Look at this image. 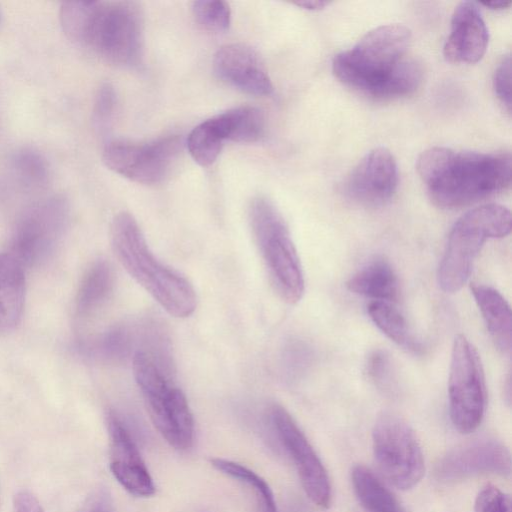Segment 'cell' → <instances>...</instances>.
I'll return each instance as SVG.
<instances>
[{
    "label": "cell",
    "mask_w": 512,
    "mask_h": 512,
    "mask_svg": "<svg viewBox=\"0 0 512 512\" xmlns=\"http://www.w3.org/2000/svg\"><path fill=\"white\" fill-rule=\"evenodd\" d=\"M347 289L372 301L394 302L399 296V281L391 264L382 257L367 262L346 283Z\"/></svg>",
    "instance_id": "obj_20"
},
{
    "label": "cell",
    "mask_w": 512,
    "mask_h": 512,
    "mask_svg": "<svg viewBox=\"0 0 512 512\" xmlns=\"http://www.w3.org/2000/svg\"><path fill=\"white\" fill-rule=\"evenodd\" d=\"M410 38V30L399 23L375 27L334 57L333 73L343 84L376 99L409 95L422 79L420 65L405 57Z\"/></svg>",
    "instance_id": "obj_1"
},
{
    "label": "cell",
    "mask_w": 512,
    "mask_h": 512,
    "mask_svg": "<svg viewBox=\"0 0 512 512\" xmlns=\"http://www.w3.org/2000/svg\"><path fill=\"white\" fill-rule=\"evenodd\" d=\"M15 512H44L38 499L30 492L20 491L14 498Z\"/></svg>",
    "instance_id": "obj_34"
},
{
    "label": "cell",
    "mask_w": 512,
    "mask_h": 512,
    "mask_svg": "<svg viewBox=\"0 0 512 512\" xmlns=\"http://www.w3.org/2000/svg\"><path fill=\"white\" fill-rule=\"evenodd\" d=\"M213 69L219 79L230 86L255 96L273 92L271 79L257 52L241 43L222 46L213 59Z\"/></svg>",
    "instance_id": "obj_16"
},
{
    "label": "cell",
    "mask_w": 512,
    "mask_h": 512,
    "mask_svg": "<svg viewBox=\"0 0 512 512\" xmlns=\"http://www.w3.org/2000/svg\"><path fill=\"white\" fill-rule=\"evenodd\" d=\"M25 298L24 266L9 252L0 254V332L21 319Z\"/></svg>",
    "instance_id": "obj_19"
},
{
    "label": "cell",
    "mask_w": 512,
    "mask_h": 512,
    "mask_svg": "<svg viewBox=\"0 0 512 512\" xmlns=\"http://www.w3.org/2000/svg\"><path fill=\"white\" fill-rule=\"evenodd\" d=\"M416 169L431 201L444 209L470 205L508 189L511 184L508 152L431 147L418 157Z\"/></svg>",
    "instance_id": "obj_3"
},
{
    "label": "cell",
    "mask_w": 512,
    "mask_h": 512,
    "mask_svg": "<svg viewBox=\"0 0 512 512\" xmlns=\"http://www.w3.org/2000/svg\"><path fill=\"white\" fill-rule=\"evenodd\" d=\"M295 5L307 9V10H320L323 9L326 5L329 4L327 1H318V0H304L294 2Z\"/></svg>",
    "instance_id": "obj_35"
},
{
    "label": "cell",
    "mask_w": 512,
    "mask_h": 512,
    "mask_svg": "<svg viewBox=\"0 0 512 512\" xmlns=\"http://www.w3.org/2000/svg\"><path fill=\"white\" fill-rule=\"evenodd\" d=\"M493 89L508 112L511 111V57L506 55L497 65L493 75Z\"/></svg>",
    "instance_id": "obj_32"
},
{
    "label": "cell",
    "mask_w": 512,
    "mask_h": 512,
    "mask_svg": "<svg viewBox=\"0 0 512 512\" xmlns=\"http://www.w3.org/2000/svg\"><path fill=\"white\" fill-rule=\"evenodd\" d=\"M481 4L487 6L491 9L499 10V9L508 8L511 4V1L493 0V1L482 2Z\"/></svg>",
    "instance_id": "obj_36"
},
{
    "label": "cell",
    "mask_w": 512,
    "mask_h": 512,
    "mask_svg": "<svg viewBox=\"0 0 512 512\" xmlns=\"http://www.w3.org/2000/svg\"><path fill=\"white\" fill-rule=\"evenodd\" d=\"M69 218L70 205L63 195H52L33 203L16 220L9 253L23 266L46 261L62 240Z\"/></svg>",
    "instance_id": "obj_8"
},
{
    "label": "cell",
    "mask_w": 512,
    "mask_h": 512,
    "mask_svg": "<svg viewBox=\"0 0 512 512\" xmlns=\"http://www.w3.org/2000/svg\"><path fill=\"white\" fill-rule=\"evenodd\" d=\"M59 21L73 44L118 67L141 63L144 17L134 1L64 2Z\"/></svg>",
    "instance_id": "obj_2"
},
{
    "label": "cell",
    "mask_w": 512,
    "mask_h": 512,
    "mask_svg": "<svg viewBox=\"0 0 512 512\" xmlns=\"http://www.w3.org/2000/svg\"><path fill=\"white\" fill-rule=\"evenodd\" d=\"M269 423L292 460L307 497L318 507L331 505L332 490L321 460L289 412L278 404L268 410Z\"/></svg>",
    "instance_id": "obj_12"
},
{
    "label": "cell",
    "mask_w": 512,
    "mask_h": 512,
    "mask_svg": "<svg viewBox=\"0 0 512 512\" xmlns=\"http://www.w3.org/2000/svg\"><path fill=\"white\" fill-rule=\"evenodd\" d=\"M3 22H4V14H3L2 8L0 7V30L3 26Z\"/></svg>",
    "instance_id": "obj_37"
},
{
    "label": "cell",
    "mask_w": 512,
    "mask_h": 512,
    "mask_svg": "<svg viewBox=\"0 0 512 512\" xmlns=\"http://www.w3.org/2000/svg\"><path fill=\"white\" fill-rule=\"evenodd\" d=\"M489 32L479 7L474 2L459 3L452 14L450 34L443 54L453 63H475L486 52Z\"/></svg>",
    "instance_id": "obj_17"
},
{
    "label": "cell",
    "mask_w": 512,
    "mask_h": 512,
    "mask_svg": "<svg viewBox=\"0 0 512 512\" xmlns=\"http://www.w3.org/2000/svg\"><path fill=\"white\" fill-rule=\"evenodd\" d=\"M351 481L358 501L367 512H403L395 496L366 466H354Z\"/></svg>",
    "instance_id": "obj_22"
},
{
    "label": "cell",
    "mask_w": 512,
    "mask_h": 512,
    "mask_svg": "<svg viewBox=\"0 0 512 512\" xmlns=\"http://www.w3.org/2000/svg\"><path fill=\"white\" fill-rule=\"evenodd\" d=\"M471 292L495 347L510 356L512 315L509 303L496 289L487 285L473 284Z\"/></svg>",
    "instance_id": "obj_18"
},
{
    "label": "cell",
    "mask_w": 512,
    "mask_h": 512,
    "mask_svg": "<svg viewBox=\"0 0 512 512\" xmlns=\"http://www.w3.org/2000/svg\"><path fill=\"white\" fill-rule=\"evenodd\" d=\"M110 440V470L119 484L137 497L155 493L153 479L138 447L122 419L114 412L107 414Z\"/></svg>",
    "instance_id": "obj_14"
},
{
    "label": "cell",
    "mask_w": 512,
    "mask_h": 512,
    "mask_svg": "<svg viewBox=\"0 0 512 512\" xmlns=\"http://www.w3.org/2000/svg\"><path fill=\"white\" fill-rule=\"evenodd\" d=\"M114 273L106 260L95 261L84 274L76 296V313L86 318L96 313L109 299Z\"/></svg>",
    "instance_id": "obj_21"
},
{
    "label": "cell",
    "mask_w": 512,
    "mask_h": 512,
    "mask_svg": "<svg viewBox=\"0 0 512 512\" xmlns=\"http://www.w3.org/2000/svg\"><path fill=\"white\" fill-rule=\"evenodd\" d=\"M397 185L398 167L393 154L385 147H377L351 171L345 192L357 204L378 207L391 199Z\"/></svg>",
    "instance_id": "obj_13"
},
{
    "label": "cell",
    "mask_w": 512,
    "mask_h": 512,
    "mask_svg": "<svg viewBox=\"0 0 512 512\" xmlns=\"http://www.w3.org/2000/svg\"><path fill=\"white\" fill-rule=\"evenodd\" d=\"M508 449L490 439L475 440L448 452L439 462L436 474L443 481H454L485 473L509 475Z\"/></svg>",
    "instance_id": "obj_15"
},
{
    "label": "cell",
    "mask_w": 512,
    "mask_h": 512,
    "mask_svg": "<svg viewBox=\"0 0 512 512\" xmlns=\"http://www.w3.org/2000/svg\"><path fill=\"white\" fill-rule=\"evenodd\" d=\"M116 104L117 96L113 86L103 84L97 91L92 111L93 125L100 133L109 129L115 115Z\"/></svg>",
    "instance_id": "obj_29"
},
{
    "label": "cell",
    "mask_w": 512,
    "mask_h": 512,
    "mask_svg": "<svg viewBox=\"0 0 512 512\" xmlns=\"http://www.w3.org/2000/svg\"><path fill=\"white\" fill-rule=\"evenodd\" d=\"M193 15L198 24L210 32H223L231 21V9L222 0H201L192 3Z\"/></svg>",
    "instance_id": "obj_28"
},
{
    "label": "cell",
    "mask_w": 512,
    "mask_h": 512,
    "mask_svg": "<svg viewBox=\"0 0 512 512\" xmlns=\"http://www.w3.org/2000/svg\"><path fill=\"white\" fill-rule=\"evenodd\" d=\"M372 447L379 470L394 487L408 490L421 481L425 473L423 453L414 431L401 417L390 412L378 416Z\"/></svg>",
    "instance_id": "obj_10"
},
{
    "label": "cell",
    "mask_w": 512,
    "mask_h": 512,
    "mask_svg": "<svg viewBox=\"0 0 512 512\" xmlns=\"http://www.w3.org/2000/svg\"><path fill=\"white\" fill-rule=\"evenodd\" d=\"M183 148L178 136H166L150 142L109 141L102 160L113 172L134 182L153 185L163 182L172 171Z\"/></svg>",
    "instance_id": "obj_11"
},
{
    "label": "cell",
    "mask_w": 512,
    "mask_h": 512,
    "mask_svg": "<svg viewBox=\"0 0 512 512\" xmlns=\"http://www.w3.org/2000/svg\"><path fill=\"white\" fill-rule=\"evenodd\" d=\"M226 140L225 128L216 115L192 129L187 137L186 147L196 163L208 167L217 160Z\"/></svg>",
    "instance_id": "obj_24"
},
{
    "label": "cell",
    "mask_w": 512,
    "mask_h": 512,
    "mask_svg": "<svg viewBox=\"0 0 512 512\" xmlns=\"http://www.w3.org/2000/svg\"><path fill=\"white\" fill-rule=\"evenodd\" d=\"M390 356L383 350L372 352L366 363V373L370 381L379 389L389 391L395 384Z\"/></svg>",
    "instance_id": "obj_30"
},
{
    "label": "cell",
    "mask_w": 512,
    "mask_h": 512,
    "mask_svg": "<svg viewBox=\"0 0 512 512\" xmlns=\"http://www.w3.org/2000/svg\"><path fill=\"white\" fill-rule=\"evenodd\" d=\"M113 251L126 272L170 315L186 318L197 306L191 282L162 263L150 250L136 219L128 212L112 220Z\"/></svg>",
    "instance_id": "obj_4"
},
{
    "label": "cell",
    "mask_w": 512,
    "mask_h": 512,
    "mask_svg": "<svg viewBox=\"0 0 512 512\" xmlns=\"http://www.w3.org/2000/svg\"><path fill=\"white\" fill-rule=\"evenodd\" d=\"M367 313L376 327L391 341L409 352H421L422 346L410 331L406 319L391 303L371 301Z\"/></svg>",
    "instance_id": "obj_23"
},
{
    "label": "cell",
    "mask_w": 512,
    "mask_h": 512,
    "mask_svg": "<svg viewBox=\"0 0 512 512\" xmlns=\"http://www.w3.org/2000/svg\"><path fill=\"white\" fill-rule=\"evenodd\" d=\"M82 512H115V510L108 492L105 489H98L89 497Z\"/></svg>",
    "instance_id": "obj_33"
},
{
    "label": "cell",
    "mask_w": 512,
    "mask_h": 512,
    "mask_svg": "<svg viewBox=\"0 0 512 512\" xmlns=\"http://www.w3.org/2000/svg\"><path fill=\"white\" fill-rule=\"evenodd\" d=\"M475 512H512L511 499L498 487L488 484L476 496Z\"/></svg>",
    "instance_id": "obj_31"
},
{
    "label": "cell",
    "mask_w": 512,
    "mask_h": 512,
    "mask_svg": "<svg viewBox=\"0 0 512 512\" xmlns=\"http://www.w3.org/2000/svg\"><path fill=\"white\" fill-rule=\"evenodd\" d=\"M212 466L222 474L245 485L254 497L255 512H277L275 499L267 482L253 470L239 463L222 459H211Z\"/></svg>",
    "instance_id": "obj_26"
},
{
    "label": "cell",
    "mask_w": 512,
    "mask_h": 512,
    "mask_svg": "<svg viewBox=\"0 0 512 512\" xmlns=\"http://www.w3.org/2000/svg\"><path fill=\"white\" fill-rule=\"evenodd\" d=\"M248 218L273 289L284 302L296 304L304 293V275L284 218L276 206L263 196L251 201Z\"/></svg>",
    "instance_id": "obj_6"
},
{
    "label": "cell",
    "mask_w": 512,
    "mask_h": 512,
    "mask_svg": "<svg viewBox=\"0 0 512 512\" xmlns=\"http://www.w3.org/2000/svg\"><path fill=\"white\" fill-rule=\"evenodd\" d=\"M508 208L485 204L464 213L452 226L438 267V283L446 293L459 291L468 281L474 261L488 239L511 231Z\"/></svg>",
    "instance_id": "obj_7"
},
{
    "label": "cell",
    "mask_w": 512,
    "mask_h": 512,
    "mask_svg": "<svg viewBox=\"0 0 512 512\" xmlns=\"http://www.w3.org/2000/svg\"><path fill=\"white\" fill-rule=\"evenodd\" d=\"M218 115L224 125L227 140L252 143L264 133V115L256 107L239 106Z\"/></svg>",
    "instance_id": "obj_27"
},
{
    "label": "cell",
    "mask_w": 512,
    "mask_h": 512,
    "mask_svg": "<svg viewBox=\"0 0 512 512\" xmlns=\"http://www.w3.org/2000/svg\"><path fill=\"white\" fill-rule=\"evenodd\" d=\"M11 176L24 189L36 190L47 186L50 180V167L40 151L31 147H21L13 152L8 161Z\"/></svg>",
    "instance_id": "obj_25"
},
{
    "label": "cell",
    "mask_w": 512,
    "mask_h": 512,
    "mask_svg": "<svg viewBox=\"0 0 512 512\" xmlns=\"http://www.w3.org/2000/svg\"><path fill=\"white\" fill-rule=\"evenodd\" d=\"M155 356L147 350L134 353L132 367L135 382L160 435L173 448L187 450L194 441L193 414L185 394Z\"/></svg>",
    "instance_id": "obj_5"
},
{
    "label": "cell",
    "mask_w": 512,
    "mask_h": 512,
    "mask_svg": "<svg viewBox=\"0 0 512 512\" xmlns=\"http://www.w3.org/2000/svg\"><path fill=\"white\" fill-rule=\"evenodd\" d=\"M449 416L463 434L481 424L487 402L485 375L480 356L463 334L453 342L448 378Z\"/></svg>",
    "instance_id": "obj_9"
}]
</instances>
